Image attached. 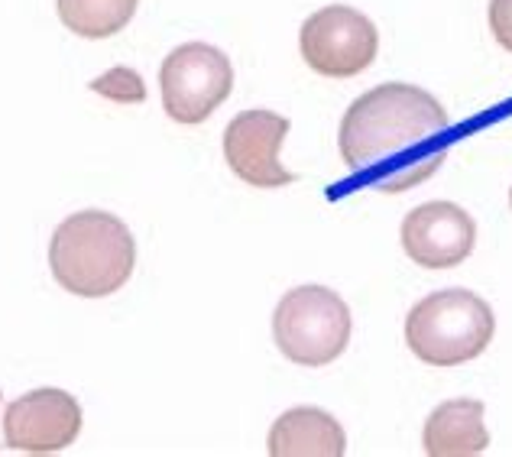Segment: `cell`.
Listing matches in <instances>:
<instances>
[{"label": "cell", "mask_w": 512, "mask_h": 457, "mask_svg": "<svg viewBox=\"0 0 512 457\" xmlns=\"http://www.w3.org/2000/svg\"><path fill=\"white\" fill-rule=\"evenodd\" d=\"M163 107L175 124H201L208 120L234 91L231 59L218 46L185 43L172 49L159 69Z\"/></svg>", "instance_id": "5b68a950"}, {"label": "cell", "mask_w": 512, "mask_h": 457, "mask_svg": "<svg viewBox=\"0 0 512 457\" xmlns=\"http://www.w3.org/2000/svg\"><path fill=\"white\" fill-rule=\"evenodd\" d=\"M266 448L273 457H341L347 451V435L325 409L299 406L276 419Z\"/></svg>", "instance_id": "30bf717a"}, {"label": "cell", "mask_w": 512, "mask_h": 457, "mask_svg": "<svg viewBox=\"0 0 512 457\" xmlns=\"http://www.w3.org/2000/svg\"><path fill=\"white\" fill-rule=\"evenodd\" d=\"M273 338L292 364L325 367L347 351L350 308L334 289L299 286L276 305Z\"/></svg>", "instance_id": "277c9868"}, {"label": "cell", "mask_w": 512, "mask_h": 457, "mask_svg": "<svg viewBox=\"0 0 512 457\" xmlns=\"http://www.w3.org/2000/svg\"><path fill=\"white\" fill-rule=\"evenodd\" d=\"M289 133V117L276 111H253L237 114L224 130V159L237 179L256 188H282L295 182V172H289L279 159V146Z\"/></svg>", "instance_id": "ba28073f"}, {"label": "cell", "mask_w": 512, "mask_h": 457, "mask_svg": "<svg viewBox=\"0 0 512 457\" xmlns=\"http://www.w3.org/2000/svg\"><path fill=\"white\" fill-rule=\"evenodd\" d=\"M302 59L325 78H354L370 69L380 49V33L370 17L347 4L315 10L299 33Z\"/></svg>", "instance_id": "8992f818"}, {"label": "cell", "mask_w": 512, "mask_h": 457, "mask_svg": "<svg viewBox=\"0 0 512 457\" xmlns=\"http://www.w3.org/2000/svg\"><path fill=\"white\" fill-rule=\"evenodd\" d=\"M82 432V406L65 389H33L13 399L4 415V441L10 451L56 454L75 445Z\"/></svg>", "instance_id": "52a82bcc"}, {"label": "cell", "mask_w": 512, "mask_h": 457, "mask_svg": "<svg viewBox=\"0 0 512 457\" xmlns=\"http://www.w3.org/2000/svg\"><path fill=\"white\" fill-rule=\"evenodd\" d=\"M509 201H512V192H509Z\"/></svg>", "instance_id": "9a60e30c"}, {"label": "cell", "mask_w": 512, "mask_h": 457, "mask_svg": "<svg viewBox=\"0 0 512 457\" xmlns=\"http://www.w3.org/2000/svg\"><path fill=\"white\" fill-rule=\"evenodd\" d=\"M448 111L435 94L406 82H386L347 107L341 156L367 188L386 195L409 192L448 159Z\"/></svg>", "instance_id": "6da1fadb"}, {"label": "cell", "mask_w": 512, "mask_h": 457, "mask_svg": "<svg viewBox=\"0 0 512 457\" xmlns=\"http://www.w3.org/2000/svg\"><path fill=\"white\" fill-rule=\"evenodd\" d=\"M140 0H56L59 20L75 36L107 39L120 33L133 20Z\"/></svg>", "instance_id": "7c38bea8"}, {"label": "cell", "mask_w": 512, "mask_h": 457, "mask_svg": "<svg viewBox=\"0 0 512 457\" xmlns=\"http://www.w3.org/2000/svg\"><path fill=\"white\" fill-rule=\"evenodd\" d=\"M137 266L130 227L111 211H75L49 240V270L56 282L82 299H104L127 286Z\"/></svg>", "instance_id": "7a4b0ae2"}, {"label": "cell", "mask_w": 512, "mask_h": 457, "mask_svg": "<svg viewBox=\"0 0 512 457\" xmlns=\"http://www.w3.org/2000/svg\"><path fill=\"white\" fill-rule=\"evenodd\" d=\"M483 402L451 399L428 415L422 445L431 457H470L490 448V432L483 422Z\"/></svg>", "instance_id": "8fae6325"}, {"label": "cell", "mask_w": 512, "mask_h": 457, "mask_svg": "<svg viewBox=\"0 0 512 457\" xmlns=\"http://www.w3.org/2000/svg\"><path fill=\"white\" fill-rule=\"evenodd\" d=\"M0 396H4V393H0Z\"/></svg>", "instance_id": "2e32d148"}, {"label": "cell", "mask_w": 512, "mask_h": 457, "mask_svg": "<svg viewBox=\"0 0 512 457\" xmlns=\"http://www.w3.org/2000/svg\"><path fill=\"white\" fill-rule=\"evenodd\" d=\"M94 94H101V98H111L117 104H140L146 101V85L140 72L127 69V65H114L111 72L98 75L94 82L88 85Z\"/></svg>", "instance_id": "4fadbf2b"}, {"label": "cell", "mask_w": 512, "mask_h": 457, "mask_svg": "<svg viewBox=\"0 0 512 457\" xmlns=\"http://www.w3.org/2000/svg\"><path fill=\"white\" fill-rule=\"evenodd\" d=\"M493 331V308L470 289L431 292L406 318V344L431 367H457L480 357Z\"/></svg>", "instance_id": "3957f363"}, {"label": "cell", "mask_w": 512, "mask_h": 457, "mask_svg": "<svg viewBox=\"0 0 512 457\" xmlns=\"http://www.w3.org/2000/svg\"><path fill=\"white\" fill-rule=\"evenodd\" d=\"M490 30L496 43L512 52V0H490Z\"/></svg>", "instance_id": "5bb4252c"}, {"label": "cell", "mask_w": 512, "mask_h": 457, "mask_svg": "<svg viewBox=\"0 0 512 457\" xmlns=\"http://www.w3.org/2000/svg\"><path fill=\"white\" fill-rule=\"evenodd\" d=\"M399 237L402 250L422 270H451L474 253L477 224L454 201H428L406 214Z\"/></svg>", "instance_id": "9c48e42d"}]
</instances>
